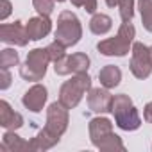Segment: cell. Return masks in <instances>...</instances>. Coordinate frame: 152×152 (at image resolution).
<instances>
[{"label":"cell","instance_id":"4","mask_svg":"<svg viewBox=\"0 0 152 152\" xmlns=\"http://www.w3.org/2000/svg\"><path fill=\"white\" fill-rule=\"evenodd\" d=\"M56 41H59L61 45H64L66 48L75 47L81 38H83V25L81 20L77 18L73 11H61L57 16V27L54 32Z\"/></svg>","mask_w":152,"mask_h":152},{"label":"cell","instance_id":"15","mask_svg":"<svg viewBox=\"0 0 152 152\" xmlns=\"http://www.w3.org/2000/svg\"><path fill=\"white\" fill-rule=\"evenodd\" d=\"M0 150H2V152H23V150H31V141H25L23 138H20L15 131H7L2 136Z\"/></svg>","mask_w":152,"mask_h":152},{"label":"cell","instance_id":"24","mask_svg":"<svg viewBox=\"0 0 152 152\" xmlns=\"http://www.w3.org/2000/svg\"><path fill=\"white\" fill-rule=\"evenodd\" d=\"M122 22H131L134 16V0H120L118 2Z\"/></svg>","mask_w":152,"mask_h":152},{"label":"cell","instance_id":"14","mask_svg":"<svg viewBox=\"0 0 152 152\" xmlns=\"http://www.w3.org/2000/svg\"><path fill=\"white\" fill-rule=\"evenodd\" d=\"M113 132V124L109 118L106 116H97L93 120H90V138H91V143L97 147L107 134Z\"/></svg>","mask_w":152,"mask_h":152},{"label":"cell","instance_id":"27","mask_svg":"<svg viewBox=\"0 0 152 152\" xmlns=\"http://www.w3.org/2000/svg\"><path fill=\"white\" fill-rule=\"evenodd\" d=\"M84 11L86 13H90V15H95V11H97V0H84Z\"/></svg>","mask_w":152,"mask_h":152},{"label":"cell","instance_id":"17","mask_svg":"<svg viewBox=\"0 0 152 152\" xmlns=\"http://www.w3.org/2000/svg\"><path fill=\"white\" fill-rule=\"evenodd\" d=\"M59 140L61 138H57V136H54V134H50L45 127L31 140V150H36V152H41V150H48V148H52L54 145H57L59 143Z\"/></svg>","mask_w":152,"mask_h":152},{"label":"cell","instance_id":"21","mask_svg":"<svg viewBox=\"0 0 152 152\" xmlns=\"http://www.w3.org/2000/svg\"><path fill=\"white\" fill-rule=\"evenodd\" d=\"M20 64V56L15 48L0 50V68H13Z\"/></svg>","mask_w":152,"mask_h":152},{"label":"cell","instance_id":"16","mask_svg":"<svg viewBox=\"0 0 152 152\" xmlns=\"http://www.w3.org/2000/svg\"><path fill=\"white\" fill-rule=\"evenodd\" d=\"M99 81H100V84H102L104 88L113 90V88H116V86L120 84V81H122V70H120L118 66H115V64H106V66L100 68V72H99Z\"/></svg>","mask_w":152,"mask_h":152},{"label":"cell","instance_id":"20","mask_svg":"<svg viewBox=\"0 0 152 152\" xmlns=\"http://www.w3.org/2000/svg\"><path fill=\"white\" fill-rule=\"evenodd\" d=\"M138 9L145 31L152 32V0H138Z\"/></svg>","mask_w":152,"mask_h":152},{"label":"cell","instance_id":"5","mask_svg":"<svg viewBox=\"0 0 152 152\" xmlns=\"http://www.w3.org/2000/svg\"><path fill=\"white\" fill-rule=\"evenodd\" d=\"M48 63H50V57H48L47 48H32V50L27 54L25 63L20 66V75H22V79L32 81V83L41 81V79L45 77V73H47Z\"/></svg>","mask_w":152,"mask_h":152},{"label":"cell","instance_id":"1","mask_svg":"<svg viewBox=\"0 0 152 152\" xmlns=\"http://www.w3.org/2000/svg\"><path fill=\"white\" fill-rule=\"evenodd\" d=\"M136 38V29L131 22H124L116 32V36L102 39L97 43V50L107 57H124L132 50V43Z\"/></svg>","mask_w":152,"mask_h":152},{"label":"cell","instance_id":"32","mask_svg":"<svg viewBox=\"0 0 152 152\" xmlns=\"http://www.w3.org/2000/svg\"><path fill=\"white\" fill-rule=\"evenodd\" d=\"M56 2H66V0H56Z\"/></svg>","mask_w":152,"mask_h":152},{"label":"cell","instance_id":"8","mask_svg":"<svg viewBox=\"0 0 152 152\" xmlns=\"http://www.w3.org/2000/svg\"><path fill=\"white\" fill-rule=\"evenodd\" d=\"M90 57L84 52H75L72 56H64L54 63V72L57 75H75V73H86L90 68Z\"/></svg>","mask_w":152,"mask_h":152},{"label":"cell","instance_id":"18","mask_svg":"<svg viewBox=\"0 0 152 152\" xmlns=\"http://www.w3.org/2000/svg\"><path fill=\"white\" fill-rule=\"evenodd\" d=\"M111 27H113V20H111V16H107V15L95 13V15L91 16V20H90V31H91L93 34H97V36L107 34V32L111 31Z\"/></svg>","mask_w":152,"mask_h":152},{"label":"cell","instance_id":"6","mask_svg":"<svg viewBox=\"0 0 152 152\" xmlns=\"http://www.w3.org/2000/svg\"><path fill=\"white\" fill-rule=\"evenodd\" d=\"M129 68H131V73L134 75L136 79H141L143 81V79L150 77V73H152V61H150L148 47L147 45H143L140 41H134L132 43Z\"/></svg>","mask_w":152,"mask_h":152},{"label":"cell","instance_id":"11","mask_svg":"<svg viewBox=\"0 0 152 152\" xmlns=\"http://www.w3.org/2000/svg\"><path fill=\"white\" fill-rule=\"evenodd\" d=\"M47 99H48V90L43 84L36 83L34 86H31L23 93L22 104L25 106V109H29L32 113H39V111H43V107L47 104Z\"/></svg>","mask_w":152,"mask_h":152},{"label":"cell","instance_id":"7","mask_svg":"<svg viewBox=\"0 0 152 152\" xmlns=\"http://www.w3.org/2000/svg\"><path fill=\"white\" fill-rule=\"evenodd\" d=\"M68 122H70V116H68V107H64L59 100L57 102H52L48 107H47V124H45V129L61 138L66 129H68Z\"/></svg>","mask_w":152,"mask_h":152},{"label":"cell","instance_id":"30","mask_svg":"<svg viewBox=\"0 0 152 152\" xmlns=\"http://www.w3.org/2000/svg\"><path fill=\"white\" fill-rule=\"evenodd\" d=\"M118 2L120 0H106V6L107 7H115V6H118Z\"/></svg>","mask_w":152,"mask_h":152},{"label":"cell","instance_id":"10","mask_svg":"<svg viewBox=\"0 0 152 152\" xmlns=\"http://www.w3.org/2000/svg\"><path fill=\"white\" fill-rule=\"evenodd\" d=\"M86 100H88V107L93 113L104 115V113H111V106H113V95L109 93L107 88H90V91L86 93Z\"/></svg>","mask_w":152,"mask_h":152},{"label":"cell","instance_id":"29","mask_svg":"<svg viewBox=\"0 0 152 152\" xmlns=\"http://www.w3.org/2000/svg\"><path fill=\"white\" fill-rule=\"evenodd\" d=\"M72 2V6H75V7H83L84 6V0H70Z\"/></svg>","mask_w":152,"mask_h":152},{"label":"cell","instance_id":"2","mask_svg":"<svg viewBox=\"0 0 152 152\" xmlns=\"http://www.w3.org/2000/svg\"><path fill=\"white\" fill-rule=\"evenodd\" d=\"M111 113L115 115V122L122 131H136L141 125V116L134 107L131 97L125 93L113 95Z\"/></svg>","mask_w":152,"mask_h":152},{"label":"cell","instance_id":"12","mask_svg":"<svg viewBox=\"0 0 152 152\" xmlns=\"http://www.w3.org/2000/svg\"><path fill=\"white\" fill-rule=\"evenodd\" d=\"M27 27V32H29V38L31 41H39L43 39L45 36L50 34L52 31V22H50V16H34V18H29V22L25 23Z\"/></svg>","mask_w":152,"mask_h":152},{"label":"cell","instance_id":"22","mask_svg":"<svg viewBox=\"0 0 152 152\" xmlns=\"http://www.w3.org/2000/svg\"><path fill=\"white\" fill-rule=\"evenodd\" d=\"M54 4H56V0H32L36 13L41 16H50L54 13Z\"/></svg>","mask_w":152,"mask_h":152},{"label":"cell","instance_id":"3","mask_svg":"<svg viewBox=\"0 0 152 152\" xmlns=\"http://www.w3.org/2000/svg\"><path fill=\"white\" fill-rule=\"evenodd\" d=\"M91 88V77L86 73H75L70 81H64L59 88V102L68 107L73 109L77 107L79 102L83 100V97L90 91Z\"/></svg>","mask_w":152,"mask_h":152},{"label":"cell","instance_id":"31","mask_svg":"<svg viewBox=\"0 0 152 152\" xmlns=\"http://www.w3.org/2000/svg\"><path fill=\"white\" fill-rule=\"evenodd\" d=\"M148 56H150V61H152V47H148Z\"/></svg>","mask_w":152,"mask_h":152},{"label":"cell","instance_id":"19","mask_svg":"<svg viewBox=\"0 0 152 152\" xmlns=\"http://www.w3.org/2000/svg\"><path fill=\"white\" fill-rule=\"evenodd\" d=\"M97 148H100V150H104V152H111V150H125V145H124V141H122V138H120L118 134L111 132V134H107V136L97 145Z\"/></svg>","mask_w":152,"mask_h":152},{"label":"cell","instance_id":"9","mask_svg":"<svg viewBox=\"0 0 152 152\" xmlns=\"http://www.w3.org/2000/svg\"><path fill=\"white\" fill-rule=\"evenodd\" d=\"M0 41L7 45H16V47H25L31 38L27 32L25 23L22 22H13V23H2L0 25Z\"/></svg>","mask_w":152,"mask_h":152},{"label":"cell","instance_id":"26","mask_svg":"<svg viewBox=\"0 0 152 152\" xmlns=\"http://www.w3.org/2000/svg\"><path fill=\"white\" fill-rule=\"evenodd\" d=\"M13 11V4L9 0H0V22H6Z\"/></svg>","mask_w":152,"mask_h":152},{"label":"cell","instance_id":"25","mask_svg":"<svg viewBox=\"0 0 152 152\" xmlns=\"http://www.w3.org/2000/svg\"><path fill=\"white\" fill-rule=\"evenodd\" d=\"M11 81H13V77H11V73H9V68H0V90H7L9 86H11Z\"/></svg>","mask_w":152,"mask_h":152},{"label":"cell","instance_id":"28","mask_svg":"<svg viewBox=\"0 0 152 152\" xmlns=\"http://www.w3.org/2000/svg\"><path fill=\"white\" fill-rule=\"evenodd\" d=\"M143 120L148 122V124H152V102H148L145 106V109H143Z\"/></svg>","mask_w":152,"mask_h":152},{"label":"cell","instance_id":"23","mask_svg":"<svg viewBox=\"0 0 152 152\" xmlns=\"http://www.w3.org/2000/svg\"><path fill=\"white\" fill-rule=\"evenodd\" d=\"M47 52H48L50 61H52V63H56V61H59L61 57H64V56H66V47L54 39V41L47 47Z\"/></svg>","mask_w":152,"mask_h":152},{"label":"cell","instance_id":"13","mask_svg":"<svg viewBox=\"0 0 152 152\" xmlns=\"http://www.w3.org/2000/svg\"><path fill=\"white\" fill-rule=\"evenodd\" d=\"M0 125L6 131H16L23 125V116L16 113L7 100L0 102Z\"/></svg>","mask_w":152,"mask_h":152}]
</instances>
